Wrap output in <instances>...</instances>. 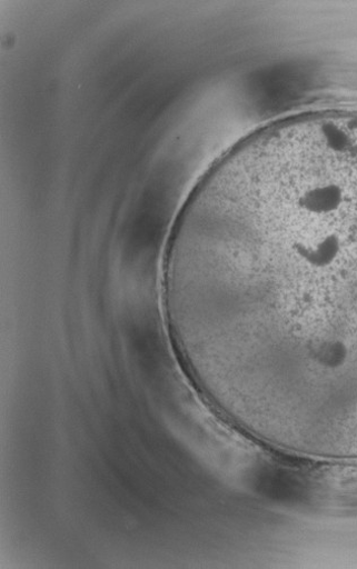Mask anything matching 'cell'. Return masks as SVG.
<instances>
[{
    "instance_id": "obj_1",
    "label": "cell",
    "mask_w": 357,
    "mask_h": 569,
    "mask_svg": "<svg viewBox=\"0 0 357 569\" xmlns=\"http://www.w3.org/2000/svg\"><path fill=\"white\" fill-rule=\"evenodd\" d=\"M166 257L171 336L227 401L275 433L357 431V111L240 142Z\"/></svg>"
}]
</instances>
